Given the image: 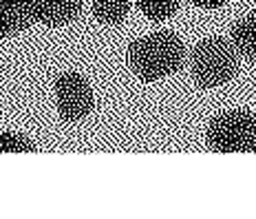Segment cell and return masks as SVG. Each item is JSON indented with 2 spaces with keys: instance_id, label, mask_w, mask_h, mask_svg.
<instances>
[{
  "instance_id": "6da1fadb",
  "label": "cell",
  "mask_w": 256,
  "mask_h": 219,
  "mask_svg": "<svg viewBox=\"0 0 256 219\" xmlns=\"http://www.w3.org/2000/svg\"><path fill=\"white\" fill-rule=\"evenodd\" d=\"M184 60L186 47L172 31H154L128 45V65L144 82H157L172 76L184 67Z\"/></svg>"
},
{
  "instance_id": "7a4b0ae2",
  "label": "cell",
  "mask_w": 256,
  "mask_h": 219,
  "mask_svg": "<svg viewBox=\"0 0 256 219\" xmlns=\"http://www.w3.org/2000/svg\"><path fill=\"white\" fill-rule=\"evenodd\" d=\"M192 78L201 89H214L230 82L238 71V53L228 38H204L190 53Z\"/></svg>"
},
{
  "instance_id": "3957f363",
  "label": "cell",
  "mask_w": 256,
  "mask_h": 219,
  "mask_svg": "<svg viewBox=\"0 0 256 219\" xmlns=\"http://www.w3.org/2000/svg\"><path fill=\"white\" fill-rule=\"evenodd\" d=\"M208 146L214 153L256 151V115L245 109L218 113L208 124Z\"/></svg>"
},
{
  "instance_id": "277c9868",
  "label": "cell",
  "mask_w": 256,
  "mask_h": 219,
  "mask_svg": "<svg viewBox=\"0 0 256 219\" xmlns=\"http://www.w3.org/2000/svg\"><path fill=\"white\" fill-rule=\"evenodd\" d=\"M56 104L64 122H80L93 111V89L86 78L76 71L58 76L56 80Z\"/></svg>"
},
{
  "instance_id": "5b68a950",
  "label": "cell",
  "mask_w": 256,
  "mask_h": 219,
  "mask_svg": "<svg viewBox=\"0 0 256 219\" xmlns=\"http://www.w3.org/2000/svg\"><path fill=\"white\" fill-rule=\"evenodd\" d=\"M84 0H31L36 23L46 27L68 25L80 16Z\"/></svg>"
},
{
  "instance_id": "8992f818",
  "label": "cell",
  "mask_w": 256,
  "mask_h": 219,
  "mask_svg": "<svg viewBox=\"0 0 256 219\" xmlns=\"http://www.w3.org/2000/svg\"><path fill=\"white\" fill-rule=\"evenodd\" d=\"M34 23L31 0H0V38L20 34Z\"/></svg>"
},
{
  "instance_id": "52a82bcc",
  "label": "cell",
  "mask_w": 256,
  "mask_h": 219,
  "mask_svg": "<svg viewBox=\"0 0 256 219\" xmlns=\"http://www.w3.org/2000/svg\"><path fill=\"white\" fill-rule=\"evenodd\" d=\"M230 42L234 45L236 53L248 58L250 62L256 65V12L248 14L232 27Z\"/></svg>"
},
{
  "instance_id": "ba28073f",
  "label": "cell",
  "mask_w": 256,
  "mask_h": 219,
  "mask_svg": "<svg viewBox=\"0 0 256 219\" xmlns=\"http://www.w3.org/2000/svg\"><path fill=\"white\" fill-rule=\"evenodd\" d=\"M130 12V0H93V16L104 25H122Z\"/></svg>"
},
{
  "instance_id": "9c48e42d",
  "label": "cell",
  "mask_w": 256,
  "mask_h": 219,
  "mask_svg": "<svg viewBox=\"0 0 256 219\" xmlns=\"http://www.w3.org/2000/svg\"><path fill=\"white\" fill-rule=\"evenodd\" d=\"M179 3L181 0H137V9L154 23H164L174 16V12L179 9Z\"/></svg>"
},
{
  "instance_id": "30bf717a",
  "label": "cell",
  "mask_w": 256,
  "mask_h": 219,
  "mask_svg": "<svg viewBox=\"0 0 256 219\" xmlns=\"http://www.w3.org/2000/svg\"><path fill=\"white\" fill-rule=\"evenodd\" d=\"M0 151H36V146L29 140H22L14 133H2L0 135Z\"/></svg>"
},
{
  "instance_id": "8fae6325",
  "label": "cell",
  "mask_w": 256,
  "mask_h": 219,
  "mask_svg": "<svg viewBox=\"0 0 256 219\" xmlns=\"http://www.w3.org/2000/svg\"><path fill=\"white\" fill-rule=\"evenodd\" d=\"M190 3H194L196 7H204V9H218V7H223L228 0H190Z\"/></svg>"
}]
</instances>
